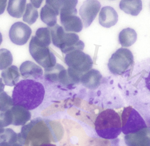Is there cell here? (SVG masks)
<instances>
[{"label": "cell", "mask_w": 150, "mask_h": 146, "mask_svg": "<svg viewBox=\"0 0 150 146\" xmlns=\"http://www.w3.org/2000/svg\"><path fill=\"white\" fill-rule=\"evenodd\" d=\"M45 89L40 82L33 80H20L12 92L13 105L21 106L27 110H33L43 102Z\"/></svg>", "instance_id": "1"}, {"label": "cell", "mask_w": 150, "mask_h": 146, "mask_svg": "<svg viewBox=\"0 0 150 146\" xmlns=\"http://www.w3.org/2000/svg\"><path fill=\"white\" fill-rule=\"evenodd\" d=\"M94 126L98 136L104 139H115L122 132L120 117L113 110L108 109L100 112L95 120Z\"/></svg>", "instance_id": "2"}, {"label": "cell", "mask_w": 150, "mask_h": 146, "mask_svg": "<svg viewBox=\"0 0 150 146\" xmlns=\"http://www.w3.org/2000/svg\"><path fill=\"white\" fill-rule=\"evenodd\" d=\"M51 33L53 44L64 53L67 54L76 50H83L84 44L79 40L78 35L75 33L65 32L63 27L59 25L56 24L51 27Z\"/></svg>", "instance_id": "3"}, {"label": "cell", "mask_w": 150, "mask_h": 146, "mask_svg": "<svg viewBox=\"0 0 150 146\" xmlns=\"http://www.w3.org/2000/svg\"><path fill=\"white\" fill-rule=\"evenodd\" d=\"M134 63V56L131 51L122 48L112 55L108 61V67L112 73L121 75L129 71Z\"/></svg>", "instance_id": "4"}, {"label": "cell", "mask_w": 150, "mask_h": 146, "mask_svg": "<svg viewBox=\"0 0 150 146\" xmlns=\"http://www.w3.org/2000/svg\"><path fill=\"white\" fill-rule=\"evenodd\" d=\"M121 122L122 132L126 135L136 133L148 127L140 114L131 107L124 108L122 114Z\"/></svg>", "instance_id": "5"}, {"label": "cell", "mask_w": 150, "mask_h": 146, "mask_svg": "<svg viewBox=\"0 0 150 146\" xmlns=\"http://www.w3.org/2000/svg\"><path fill=\"white\" fill-rule=\"evenodd\" d=\"M65 61L69 68L79 74L91 69L93 64L91 56L80 50H76L67 54Z\"/></svg>", "instance_id": "6"}, {"label": "cell", "mask_w": 150, "mask_h": 146, "mask_svg": "<svg viewBox=\"0 0 150 146\" xmlns=\"http://www.w3.org/2000/svg\"><path fill=\"white\" fill-rule=\"evenodd\" d=\"M29 51L33 58L43 68H48L55 65L56 57L48 47L40 46L31 39L29 45Z\"/></svg>", "instance_id": "7"}, {"label": "cell", "mask_w": 150, "mask_h": 146, "mask_svg": "<svg viewBox=\"0 0 150 146\" xmlns=\"http://www.w3.org/2000/svg\"><path fill=\"white\" fill-rule=\"evenodd\" d=\"M62 2V1L47 0L45 5L41 9L40 19L49 27H53L56 24L57 16L59 13Z\"/></svg>", "instance_id": "8"}, {"label": "cell", "mask_w": 150, "mask_h": 146, "mask_svg": "<svg viewBox=\"0 0 150 146\" xmlns=\"http://www.w3.org/2000/svg\"><path fill=\"white\" fill-rule=\"evenodd\" d=\"M31 33L32 30L30 26L23 22H18L11 26L9 36L14 44L23 46L27 43Z\"/></svg>", "instance_id": "9"}, {"label": "cell", "mask_w": 150, "mask_h": 146, "mask_svg": "<svg viewBox=\"0 0 150 146\" xmlns=\"http://www.w3.org/2000/svg\"><path fill=\"white\" fill-rule=\"evenodd\" d=\"M100 3L98 1H86L81 5L79 14L85 28L89 27L96 18L100 8Z\"/></svg>", "instance_id": "10"}, {"label": "cell", "mask_w": 150, "mask_h": 146, "mask_svg": "<svg viewBox=\"0 0 150 146\" xmlns=\"http://www.w3.org/2000/svg\"><path fill=\"white\" fill-rule=\"evenodd\" d=\"M125 140L128 146H150V127L126 135Z\"/></svg>", "instance_id": "11"}, {"label": "cell", "mask_w": 150, "mask_h": 146, "mask_svg": "<svg viewBox=\"0 0 150 146\" xmlns=\"http://www.w3.org/2000/svg\"><path fill=\"white\" fill-rule=\"evenodd\" d=\"M77 14L73 13H61L60 21L66 32L78 33L83 29V23Z\"/></svg>", "instance_id": "12"}, {"label": "cell", "mask_w": 150, "mask_h": 146, "mask_svg": "<svg viewBox=\"0 0 150 146\" xmlns=\"http://www.w3.org/2000/svg\"><path fill=\"white\" fill-rule=\"evenodd\" d=\"M118 20V14L113 8L105 6L101 9L99 15V23L102 26L110 28L115 25Z\"/></svg>", "instance_id": "13"}, {"label": "cell", "mask_w": 150, "mask_h": 146, "mask_svg": "<svg viewBox=\"0 0 150 146\" xmlns=\"http://www.w3.org/2000/svg\"><path fill=\"white\" fill-rule=\"evenodd\" d=\"M19 70L22 78L24 79H37L43 74V70L41 68L30 61H26L23 63Z\"/></svg>", "instance_id": "14"}, {"label": "cell", "mask_w": 150, "mask_h": 146, "mask_svg": "<svg viewBox=\"0 0 150 146\" xmlns=\"http://www.w3.org/2000/svg\"><path fill=\"white\" fill-rule=\"evenodd\" d=\"M10 110L12 125H24L30 119L31 114L30 111L21 106L13 105Z\"/></svg>", "instance_id": "15"}, {"label": "cell", "mask_w": 150, "mask_h": 146, "mask_svg": "<svg viewBox=\"0 0 150 146\" xmlns=\"http://www.w3.org/2000/svg\"><path fill=\"white\" fill-rule=\"evenodd\" d=\"M1 76L5 85L12 87L17 84L20 75L17 67L12 65L4 70L1 73Z\"/></svg>", "instance_id": "16"}, {"label": "cell", "mask_w": 150, "mask_h": 146, "mask_svg": "<svg viewBox=\"0 0 150 146\" xmlns=\"http://www.w3.org/2000/svg\"><path fill=\"white\" fill-rule=\"evenodd\" d=\"M120 7L125 13L137 16L142 10V2L140 0H123L120 2Z\"/></svg>", "instance_id": "17"}, {"label": "cell", "mask_w": 150, "mask_h": 146, "mask_svg": "<svg viewBox=\"0 0 150 146\" xmlns=\"http://www.w3.org/2000/svg\"><path fill=\"white\" fill-rule=\"evenodd\" d=\"M32 39L38 46L47 47L51 43V32L49 28L42 27L39 28L36 32V35Z\"/></svg>", "instance_id": "18"}, {"label": "cell", "mask_w": 150, "mask_h": 146, "mask_svg": "<svg viewBox=\"0 0 150 146\" xmlns=\"http://www.w3.org/2000/svg\"><path fill=\"white\" fill-rule=\"evenodd\" d=\"M26 2L25 0H10L7 8L8 13L13 17H22L25 9Z\"/></svg>", "instance_id": "19"}, {"label": "cell", "mask_w": 150, "mask_h": 146, "mask_svg": "<svg viewBox=\"0 0 150 146\" xmlns=\"http://www.w3.org/2000/svg\"><path fill=\"white\" fill-rule=\"evenodd\" d=\"M101 75L95 70H91L82 77L81 80L84 85L89 88H96L100 84Z\"/></svg>", "instance_id": "20"}, {"label": "cell", "mask_w": 150, "mask_h": 146, "mask_svg": "<svg viewBox=\"0 0 150 146\" xmlns=\"http://www.w3.org/2000/svg\"><path fill=\"white\" fill-rule=\"evenodd\" d=\"M137 33L135 30L130 28L123 29L119 34V40L122 47L130 46L136 41Z\"/></svg>", "instance_id": "21"}, {"label": "cell", "mask_w": 150, "mask_h": 146, "mask_svg": "<svg viewBox=\"0 0 150 146\" xmlns=\"http://www.w3.org/2000/svg\"><path fill=\"white\" fill-rule=\"evenodd\" d=\"M38 16L37 9L31 3L27 4L25 12L23 16V21L31 25L35 23Z\"/></svg>", "instance_id": "22"}, {"label": "cell", "mask_w": 150, "mask_h": 146, "mask_svg": "<svg viewBox=\"0 0 150 146\" xmlns=\"http://www.w3.org/2000/svg\"><path fill=\"white\" fill-rule=\"evenodd\" d=\"M13 62V56L9 50L5 48L0 49V70L10 67Z\"/></svg>", "instance_id": "23"}, {"label": "cell", "mask_w": 150, "mask_h": 146, "mask_svg": "<svg viewBox=\"0 0 150 146\" xmlns=\"http://www.w3.org/2000/svg\"><path fill=\"white\" fill-rule=\"evenodd\" d=\"M13 106L12 98L7 93L3 92L0 93V112H4L10 109Z\"/></svg>", "instance_id": "24"}, {"label": "cell", "mask_w": 150, "mask_h": 146, "mask_svg": "<svg viewBox=\"0 0 150 146\" xmlns=\"http://www.w3.org/2000/svg\"><path fill=\"white\" fill-rule=\"evenodd\" d=\"M0 146H23L18 140L4 141L0 142Z\"/></svg>", "instance_id": "25"}, {"label": "cell", "mask_w": 150, "mask_h": 146, "mask_svg": "<svg viewBox=\"0 0 150 146\" xmlns=\"http://www.w3.org/2000/svg\"><path fill=\"white\" fill-rule=\"evenodd\" d=\"M6 0H0V15L4 13L7 5Z\"/></svg>", "instance_id": "26"}, {"label": "cell", "mask_w": 150, "mask_h": 146, "mask_svg": "<svg viewBox=\"0 0 150 146\" xmlns=\"http://www.w3.org/2000/svg\"><path fill=\"white\" fill-rule=\"evenodd\" d=\"M43 1H31V4L35 8H39L40 7Z\"/></svg>", "instance_id": "27"}, {"label": "cell", "mask_w": 150, "mask_h": 146, "mask_svg": "<svg viewBox=\"0 0 150 146\" xmlns=\"http://www.w3.org/2000/svg\"><path fill=\"white\" fill-rule=\"evenodd\" d=\"M145 82L146 87L150 92V71L148 77L145 78Z\"/></svg>", "instance_id": "28"}, {"label": "cell", "mask_w": 150, "mask_h": 146, "mask_svg": "<svg viewBox=\"0 0 150 146\" xmlns=\"http://www.w3.org/2000/svg\"><path fill=\"white\" fill-rule=\"evenodd\" d=\"M4 87H5V85L3 82L2 79L0 78V93L4 92Z\"/></svg>", "instance_id": "29"}, {"label": "cell", "mask_w": 150, "mask_h": 146, "mask_svg": "<svg viewBox=\"0 0 150 146\" xmlns=\"http://www.w3.org/2000/svg\"><path fill=\"white\" fill-rule=\"evenodd\" d=\"M39 146H57L56 145L54 144H50V143H45V144H42Z\"/></svg>", "instance_id": "30"}, {"label": "cell", "mask_w": 150, "mask_h": 146, "mask_svg": "<svg viewBox=\"0 0 150 146\" xmlns=\"http://www.w3.org/2000/svg\"><path fill=\"white\" fill-rule=\"evenodd\" d=\"M2 35L1 33L0 32V45L1 44L2 42Z\"/></svg>", "instance_id": "31"}, {"label": "cell", "mask_w": 150, "mask_h": 146, "mask_svg": "<svg viewBox=\"0 0 150 146\" xmlns=\"http://www.w3.org/2000/svg\"><path fill=\"white\" fill-rule=\"evenodd\" d=\"M4 130L5 129H4V128H0V135L4 132Z\"/></svg>", "instance_id": "32"}]
</instances>
